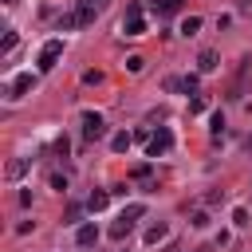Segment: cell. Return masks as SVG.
Returning a JSON list of instances; mask_svg holds the SVG:
<instances>
[{"instance_id": "obj_1", "label": "cell", "mask_w": 252, "mask_h": 252, "mask_svg": "<svg viewBox=\"0 0 252 252\" xmlns=\"http://www.w3.org/2000/svg\"><path fill=\"white\" fill-rule=\"evenodd\" d=\"M248 79H252V59L244 55V59H240V67H236V75H232V83H228V98H232V102H236V98H244Z\"/></svg>"}, {"instance_id": "obj_2", "label": "cell", "mask_w": 252, "mask_h": 252, "mask_svg": "<svg viewBox=\"0 0 252 252\" xmlns=\"http://www.w3.org/2000/svg\"><path fill=\"white\" fill-rule=\"evenodd\" d=\"M102 134H106L102 114H98V110H83V138H87V142H98Z\"/></svg>"}, {"instance_id": "obj_3", "label": "cell", "mask_w": 252, "mask_h": 252, "mask_svg": "<svg viewBox=\"0 0 252 252\" xmlns=\"http://www.w3.org/2000/svg\"><path fill=\"white\" fill-rule=\"evenodd\" d=\"M169 146H173V134H169L165 126H158L154 138L146 142V154H150V158H161V154H169Z\"/></svg>"}, {"instance_id": "obj_4", "label": "cell", "mask_w": 252, "mask_h": 252, "mask_svg": "<svg viewBox=\"0 0 252 252\" xmlns=\"http://www.w3.org/2000/svg\"><path fill=\"white\" fill-rule=\"evenodd\" d=\"M59 55H63V39H47L39 47V71H51L59 63Z\"/></svg>"}, {"instance_id": "obj_5", "label": "cell", "mask_w": 252, "mask_h": 252, "mask_svg": "<svg viewBox=\"0 0 252 252\" xmlns=\"http://www.w3.org/2000/svg\"><path fill=\"white\" fill-rule=\"evenodd\" d=\"M32 87H35V75H32V71H24V75H16V79L8 83V98H24Z\"/></svg>"}, {"instance_id": "obj_6", "label": "cell", "mask_w": 252, "mask_h": 252, "mask_svg": "<svg viewBox=\"0 0 252 252\" xmlns=\"http://www.w3.org/2000/svg\"><path fill=\"white\" fill-rule=\"evenodd\" d=\"M94 16H98V4H94V0H79V4H75V24H79V28L94 24Z\"/></svg>"}, {"instance_id": "obj_7", "label": "cell", "mask_w": 252, "mask_h": 252, "mask_svg": "<svg viewBox=\"0 0 252 252\" xmlns=\"http://www.w3.org/2000/svg\"><path fill=\"white\" fill-rule=\"evenodd\" d=\"M165 91H185V94H193V91H197V75H181V79L169 75V79H165Z\"/></svg>"}, {"instance_id": "obj_8", "label": "cell", "mask_w": 252, "mask_h": 252, "mask_svg": "<svg viewBox=\"0 0 252 252\" xmlns=\"http://www.w3.org/2000/svg\"><path fill=\"white\" fill-rule=\"evenodd\" d=\"M106 205H110V193H106V189H94V193L87 197V209H91V213H102Z\"/></svg>"}, {"instance_id": "obj_9", "label": "cell", "mask_w": 252, "mask_h": 252, "mask_svg": "<svg viewBox=\"0 0 252 252\" xmlns=\"http://www.w3.org/2000/svg\"><path fill=\"white\" fill-rule=\"evenodd\" d=\"M75 240H79V248H91V244H98V228H94V224H83V228L75 232Z\"/></svg>"}, {"instance_id": "obj_10", "label": "cell", "mask_w": 252, "mask_h": 252, "mask_svg": "<svg viewBox=\"0 0 252 252\" xmlns=\"http://www.w3.org/2000/svg\"><path fill=\"white\" fill-rule=\"evenodd\" d=\"M4 173H8V181H20V177H24V173H28V158H12V161H8V169H4Z\"/></svg>"}, {"instance_id": "obj_11", "label": "cell", "mask_w": 252, "mask_h": 252, "mask_svg": "<svg viewBox=\"0 0 252 252\" xmlns=\"http://www.w3.org/2000/svg\"><path fill=\"white\" fill-rule=\"evenodd\" d=\"M130 228H134V220H126V217H118V220L110 224V240H126V236H130Z\"/></svg>"}, {"instance_id": "obj_12", "label": "cell", "mask_w": 252, "mask_h": 252, "mask_svg": "<svg viewBox=\"0 0 252 252\" xmlns=\"http://www.w3.org/2000/svg\"><path fill=\"white\" fill-rule=\"evenodd\" d=\"M197 71H205V75H209V71H217V51H209V47H205V51L197 55Z\"/></svg>"}, {"instance_id": "obj_13", "label": "cell", "mask_w": 252, "mask_h": 252, "mask_svg": "<svg viewBox=\"0 0 252 252\" xmlns=\"http://www.w3.org/2000/svg\"><path fill=\"white\" fill-rule=\"evenodd\" d=\"M122 32H126V35H146V20H142V16H134V20H122Z\"/></svg>"}, {"instance_id": "obj_14", "label": "cell", "mask_w": 252, "mask_h": 252, "mask_svg": "<svg viewBox=\"0 0 252 252\" xmlns=\"http://www.w3.org/2000/svg\"><path fill=\"white\" fill-rule=\"evenodd\" d=\"M130 142H134V134H126V130H122V134H114V138H110V150H114V154H126V150H130Z\"/></svg>"}, {"instance_id": "obj_15", "label": "cell", "mask_w": 252, "mask_h": 252, "mask_svg": "<svg viewBox=\"0 0 252 252\" xmlns=\"http://www.w3.org/2000/svg\"><path fill=\"white\" fill-rule=\"evenodd\" d=\"M165 236H169V228H165V224H161V220H158V224H150V228H146V244H158V240H165Z\"/></svg>"}, {"instance_id": "obj_16", "label": "cell", "mask_w": 252, "mask_h": 252, "mask_svg": "<svg viewBox=\"0 0 252 252\" xmlns=\"http://www.w3.org/2000/svg\"><path fill=\"white\" fill-rule=\"evenodd\" d=\"M197 28H201V16H185L181 20V35H197Z\"/></svg>"}, {"instance_id": "obj_17", "label": "cell", "mask_w": 252, "mask_h": 252, "mask_svg": "<svg viewBox=\"0 0 252 252\" xmlns=\"http://www.w3.org/2000/svg\"><path fill=\"white\" fill-rule=\"evenodd\" d=\"M181 4H185V0H158V12H161V16H173Z\"/></svg>"}, {"instance_id": "obj_18", "label": "cell", "mask_w": 252, "mask_h": 252, "mask_svg": "<svg viewBox=\"0 0 252 252\" xmlns=\"http://www.w3.org/2000/svg\"><path fill=\"white\" fill-rule=\"evenodd\" d=\"M122 217H126V220H138V217H146V205H126Z\"/></svg>"}, {"instance_id": "obj_19", "label": "cell", "mask_w": 252, "mask_h": 252, "mask_svg": "<svg viewBox=\"0 0 252 252\" xmlns=\"http://www.w3.org/2000/svg\"><path fill=\"white\" fill-rule=\"evenodd\" d=\"M142 67H146V59H142V55H130V59H126V71H130V75H138Z\"/></svg>"}, {"instance_id": "obj_20", "label": "cell", "mask_w": 252, "mask_h": 252, "mask_svg": "<svg viewBox=\"0 0 252 252\" xmlns=\"http://www.w3.org/2000/svg\"><path fill=\"white\" fill-rule=\"evenodd\" d=\"M16 43H20V35H16V32H8V35H4V43H0V51H4V55H8V51H12V47H16Z\"/></svg>"}, {"instance_id": "obj_21", "label": "cell", "mask_w": 252, "mask_h": 252, "mask_svg": "<svg viewBox=\"0 0 252 252\" xmlns=\"http://www.w3.org/2000/svg\"><path fill=\"white\" fill-rule=\"evenodd\" d=\"M79 213H83V205H67V213H63V224H71V220H79Z\"/></svg>"}, {"instance_id": "obj_22", "label": "cell", "mask_w": 252, "mask_h": 252, "mask_svg": "<svg viewBox=\"0 0 252 252\" xmlns=\"http://www.w3.org/2000/svg\"><path fill=\"white\" fill-rule=\"evenodd\" d=\"M67 150H71V142H67V134H63V138H55V154H59V158H67Z\"/></svg>"}, {"instance_id": "obj_23", "label": "cell", "mask_w": 252, "mask_h": 252, "mask_svg": "<svg viewBox=\"0 0 252 252\" xmlns=\"http://www.w3.org/2000/svg\"><path fill=\"white\" fill-rule=\"evenodd\" d=\"M130 177H138V181H142V177H150V161H142V165H134V169H130Z\"/></svg>"}, {"instance_id": "obj_24", "label": "cell", "mask_w": 252, "mask_h": 252, "mask_svg": "<svg viewBox=\"0 0 252 252\" xmlns=\"http://www.w3.org/2000/svg\"><path fill=\"white\" fill-rule=\"evenodd\" d=\"M189 224H193V228H205V224H209V213H193Z\"/></svg>"}, {"instance_id": "obj_25", "label": "cell", "mask_w": 252, "mask_h": 252, "mask_svg": "<svg viewBox=\"0 0 252 252\" xmlns=\"http://www.w3.org/2000/svg\"><path fill=\"white\" fill-rule=\"evenodd\" d=\"M51 189H59V193H63V189H67V177H63V173H51Z\"/></svg>"}, {"instance_id": "obj_26", "label": "cell", "mask_w": 252, "mask_h": 252, "mask_svg": "<svg viewBox=\"0 0 252 252\" xmlns=\"http://www.w3.org/2000/svg\"><path fill=\"white\" fill-rule=\"evenodd\" d=\"M244 12H252V0H244Z\"/></svg>"}, {"instance_id": "obj_27", "label": "cell", "mask_w": 252, "mask_h": 252, "mask_svg": "<svg viewBox=\"0 0 252 252\" xmlns=\"http://www.w3.org/2000/svg\"><path fill=\"white\" fill-rule=\"evenodd\" d=\"M193 252H209V248H193Z\"/></svg>"}]
</instances>
